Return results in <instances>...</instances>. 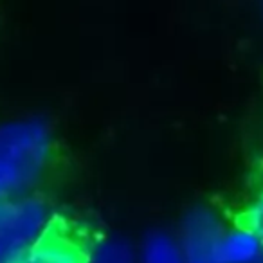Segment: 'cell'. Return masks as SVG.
I'll list each match as a JSON object with an SVG mask.
<instances>
[{
  "mask_svg": "<svg viewBox=\"0 0 263 263\" xmlns=\"http://www.w3.org/2000/svg\"><path fill=\"white\" fill-rule=\"evenodd\" d=\"M52 157V132L44 119L0 124V200L27 195Z\"/></svg>",
  "mask_w": 263,
  "mask_h": 263,
  "instance_id": "1",
  "label": "cell"
},
{
  "mask_svg": "<svg viewBox=\"0 0 263 263\" xmlns=\"http://www.w3.org/2000/svg\"><path fill=\"white\" fill-rule=\"evenodd\" d=\"M54 222L45 200L22 195L9 200L0 223V263H20L31 247Z\"/></svg>",
  "mask_w": 263,
  "mask_h": 263,
  "instance_id": "2",
  "label": "cell"
},
{
  "mask_svg": "<svg viewBox=\"0 0 263 263\" xmlns=\"http://www.w3.org/2000/svg\"><path fill=\"white\" fill-rule=\"evenodd\" d=\"M223 231L222 220L211 209H191L184 218L179 241L184 263H218L215 247Z\"/></svg>",
  "mask_w": 263,
  "mask_h": 263,
  "instance_id": "3",
  "label": "cell"
},
{
  "mask_svg": "<svg viewBox=\"0 0 263 263\" xmlns=\"http://www.w3.org/2000/svg\"><path fill=\"white\" fill-rule=\"evenodd\" d=\"M20 263H90V251L80 238L52 222Z\"/></svg>",
  "mask_w": 263,
  "mask_h": 263,
  "instance_id": "4",
  "label": "cell"
},
{
  "mask_svg": "<svg viewBox=\"0 0 263 263\" xmlns=\"http://www.w3.org/2000/svg\"><path fill=\"white\" fill-rule=\"evenodd\" d=\"M215 258L218 263H263V249L256 234L241 223L220 234Z\"/></svg>",
  "mask_w": 263,
  "mask_h": 263,
  "instance_id": "5",
  "label": "cell"
},
{
  "mask_svg": "<svg viewBox=\"0 0 263 263\" xmlns=\"http://www.w3.org/2000/svg\"><path fill=\"white\" fill-rule=\"evenodd\" d=\"M141 263H184L175 240L166 233H152L144 240Z\"/></svg>",
  "mask_w": 263,
  "mask_h": 263,
  "instance_id": "6",
  "label": "cell"
},
{
  "mask_svg": "<svg viewBox=\"0 0 263 263\" xmlns=\"http://www.w3.org/2000/svg\"><path fill=\"white\" fill-rule=\"evenodd\" d=\"M90 263H136L134 252L119 240H105L90 252Z\"/></svg>",
  "mask_w": 263,
  "mask_h": 263,
  "instance_id": "7",
  "label": "cell"
},
{
  "mask_svg": "<svg viewBox=\"0 0 263 263\" xmlns=\"http://www.w3.org/2000/svg\"><path fill=\"white\" fill-rule=\"evenodd\" d=\"M243 226H247L256 234V238L259 240L263 249V191L258 195V198L252 202L251 208L245 213Z\"/></svg>",
  "mask_w": 263,
  "mask_h": 263,
  "instance_id": "8",
  "label": "cell"
},
{
  "mask_svg": "<svg viewBox=\"0 0 263 263\" xmlns=\"http://www.w3.org/2000/svg\"><path fill=\"white\" fill-rule=\"evenodd\" d=\"M9 200L11 198H6V200H0V223L4 222L6 215H8V208H9Z\"/></svg>",
  "mask_w": 263,
  "mask_h": 263,
  "instance_id": "9",
  "label": "cell"
}]
</instances>
